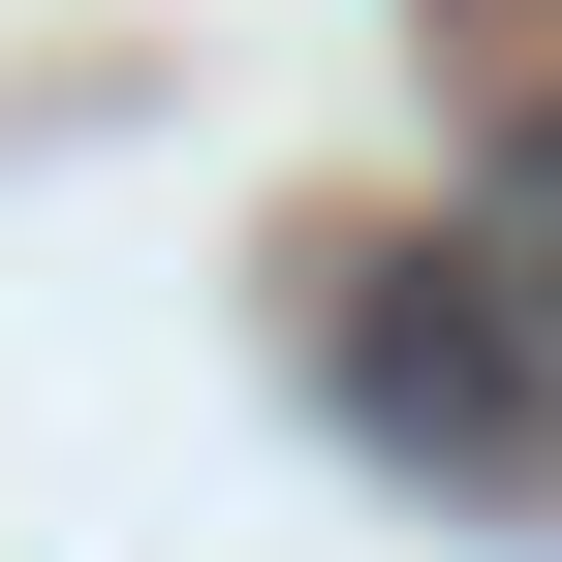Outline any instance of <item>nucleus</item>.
I'll list each match as a JSON object with an SVG mask.
<instances>
[{"instance_id":"1","label":"nucleus","mask_w":562,"mask_h":562,"mask_svg":"<svg viewBox=\"0 0 562 562\" xmlns=\"http://www.w3.org/2000/svg\"><path fill=\"white\" fill-rule=\"evenodd\" d=\"M344 406L375 438H438V469H562V313H501V250H375L344 281Z\"/></svg>"},{"instance_id":"2","label":"nucleus","mask_w":562,"mask_h":562,"mask_svg":"<svg viewBox=\"0 0 562 562\" xmlns=\"http://www.w3.org/2000/svg\"><path fill=\"white\" fill-rule=\"evenodd\" d=\"M469 250H501L531 313H562V125H501V188H469Z\"/></svg>"}]
</instances>
